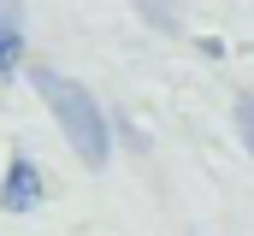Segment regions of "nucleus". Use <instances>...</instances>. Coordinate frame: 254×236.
I'll return each instance as SVG.
<instances>
[{"instance_id": "nucleus-2", "label": "nucleus", "mask_w": 254, "mask_h": 236, "mask_svg": "<svg viewBox=\"0 0 254 236\" xmlns=\"http://www.w3.org/2000/svg\"><path fill=\"white\" fill-rule=\"evenodd\" d=\"M36 201H42V172H36V160L18 154V160L6 166V183H0V207H6V213H30Z\"/></svg>"}, {"instance_id": "nucleus-4", "label": "nucleus", "mask_w": 254, "mask_h": 236, "mask_svg": "<svg viewBox=\"0 0 254 236\" xmlns=\"http://www.w3.org/2000/svg\"><path fill=\"white\" fill-rule=\"evenodd\" d=\"M237 130H243V148L254 154V101H249V95L237 101Z\"/></svg>"}, {"instance_id": "nucleus-3", "label": "nucleus", "mask_w": 254, "mask_h": 236, "mask_svg": "<svg viewBox=\"0 0 254 236\" xmlns=\"http://www.w3.org/2000/svg\"><path fill=\"white\" fill-rule=\"evenodd\" d=\"M18 59H24V36H18V24H0V77L18 71Z\"/></svg>"}, {"instance_id": "nucleus-1", "label": "nucleus", "mask_w": 254, "mask_h": 236, "mask_svg": "<svg viewBox=\"0 0 254 236\" xmlns=\"http://www.w3.org/2000/svg\"><path fill=\"white\" fill-rule=\"evenodd\" d=\"M36 89H42V101L54 107L65 142L83 154V166H107V154H113V130H107L101 101H95L83 83H71L65 71H54V65H36Z\"/></svg>"}]
</instances>
